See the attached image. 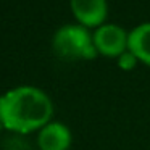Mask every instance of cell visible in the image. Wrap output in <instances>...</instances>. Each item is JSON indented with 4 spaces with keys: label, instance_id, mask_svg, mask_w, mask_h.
Returning a JSON list of instances; mask_svg holds the SVG:
<instances>
[{
    "label": "cell",
    "instance_id": "6da1fadb",
    "mask_svg": "<svg viewBox=\"0 0 150 150\" xmlns=\"http://www.w3.org/2000/svg\"><path fill=\"white\" fill-rule=\"evenodd\" d=\"M53 103L44 91L21 86L0 97V118L4 127L15 134H29L50 123Z\"/></svg>",
    "mask_w": 150,
    "mask_h": 150
},
{
    "label": "cell",
    "instance_id": "7a4b0ae2",
    "mask_svg": "<svg viewBox=\"0 0 150 150\" xmlns=\"http://www.w3.org/2000/svg\"><path fill=\"white\" fill-rule=\"evenodd\" d=\"M52 49L60 60L78 62L94 60L98 55L94 45V36L81 24H65L53 34Z\"/></svg>",
    "mask_w": 150,
    "mask_h": 150
},
{
    "label": "cell",
    "instance_id": "3957f363",
    "mask_svg": "<svg viewBox=\"0 0 150 150\" xmlns=\"http://www.w3.org/2000/svg\"><path fill=\"white\" fill-rule=\"evenodd\" d=\"M94 45L97 49L98 55L118 58L127 50V37L129 33L118 24H102L100 28L94 31Z\"/></svg>",
    "mask_w": 150,
    "mask_h": 150
},
{
    "label": "cell",
    "instance_id": "277c9868",
    "mask_svg": "<svg viewBox=\"0 0 150 150\" xmlns=\"http://www.w3.org/2000/svg\"><path fill=\"white\" fill-rule=\"evenodd\" d=\"M71 11L78 24L84 28H100L108 15L107 0H69Z\"/></svg>",
    "mask_w": 150,
    "mask_h": 150
},
{
    "label": "cell",
    "instance_id": "5b68a950",
    "mask_svg": "<svg viewBox=\"0 0 150 150\" xmlns=\"http://www.w3.org/2000/svg\"><path fill=\"white\" fill-rule=\"evenodd\" d=\"M71 142V131L60 121H50L39 131L37 136V145L40 150H69Z\"/></svg>",
    "mask_w": 150,
    "mask_h": 150
},
{
    "label": "cell",
    "instance_id": "8992f818",
    "mask_svg": "<svg viewBox=\"0 0 150 150\" xmlns=\"http://www.w3.org/2000/svg\"><path fill=\"white\" fill-rule=\"evenodd\" d=\"M127 50L140 63L150 66V23H142L129 31Z\"/></svg>",
    "mask_w": 150,
    "mask_h": 150
},
{
    "label": "cell",
    "instance_id": "52a82bcc",
    "mask_svg": "<svg viewBox=\"0 0 150 150\" xmlns=\"http://www.w3.org/2000/svg\"><path fill=\"white\" fill-rule=\"evenodd\" d=\"M137 63H139V60H137L129 50H126L123 55L118 57V66H120L121 69H124V71H131V69H134Z\"/></svg>",
    "mask_w": 150,
    "mask_h": 150
},
{
    "label": "cell",
    "instance_id": "ba28073f",
    "mask_svg": "<svg viewBox=\"0 0 150 150\" xmlns=\"http://www.w3.org/2000/svg\"><path fill=\"white\" fill-rule=\"evenodd\" d=\"M5 150H31L28 142L21 139L20 136H11L10 139L5 140Z\"/></svg>",
    "mask_w": 150,
    "mask_h": 150
},
{
    "label": "cell",
    "instance_id": "9c48e42d",
    "mask_svg": "<svg viewBox=\"0 0 150 150\" xmlns=\"http://www.w3.org/2000/svg\"><path fill=\"white\" fill-rule=\"evenodd\" d=\"M2 127H4V123H2V118H0V129H2Z\"/></svg>",
    "mask_w": 150,
    "mask_h": 150
}]
</instances>
